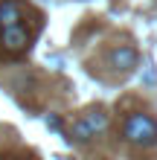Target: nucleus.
Here are the masks:
<instances>
[{
	"instance_id": "4",
	"label": "nucleus",
	"mask_w": 157,
	"mask_h": 160,
	"mask_svg": "<svg viewBox=\"0 0 157 160\" xmlns=\"http://www.w3.org/2000/svg\"><path fill=\"white\" fill-rule=\"evenodd\" d=\"M15 23H23L21 3H17V0H0V29L15 26Z\"/></svg>"
},
{
	"instance_id": "2",
	"label": "nucleus",
	"mask_w": 157,
	"mask_h": 160,
	"mask_svg": "<svg viewBox=\"0 0 157 160\" xmlns=\"http://www.w3.org/2000/svg\"><path fill=\"white\" fill-rule=\"evenodd\" d=\"M0 44H3L6 50H12V52H23L26 47H29V29H26L23 23L6 26V29H0Z\"/></svg>"
},
{
	"instance_id": "1",
	"label": "nucleus",
	"mask_w": 157,
	"mask_h": 160,
	"mask_svg": "<svg viewBox=\"0 0 157 160\" xmlns=\"http://www.w3.org/2000/svg\"><path fill=\"white\" fill-rule=\"evenodd\" d=\"M122 137L134 146H154L157 143V122L149 114H131L122 125Z\"/></svg>"
},
{
	"instance_id": "3",
	"label": "nucleus",
	"mask_w": 157,
	"mask_h": 160,
	"mask_svg": "<svg viewBox=\"0 0 157 160\" xmlns=\"http://www.w3.org/2000/svg\"><path fill=\"white\" fill-rule=\"evenodd\" d=\"M108 61H110V67L119 70V73H128V70H134L137 67V61H140V52L134 50V47H114V50L108 52Z\"/></svg>"
},
{
	"instance_id": "5",
	"label": "nucleus",
	"mask_w": 157,
	"mask_h": 160,
	"mask_svg": "<svg viewBox=\"0 0 157 160\" xmlns=\"http://www.w3.org/2000/svg\"><path fill=\"white\" fill-rule=\"evenodd\" d=\"M81 119H85L87 125H90V128L96 131V134H99V131H105V128H108V117H105V114H102V111H99V108H93V111H87V114L81 117Z\"/></svg>"
},
{
	"instance_id": "6",
	"label": "nucleus",
	"mask_w": 157,
	"mask_h": 160,
	"mask_svg": "<svg viewBox=\"0 0 157 160\" xmlns=\"http://www.w3.org/2000/svg\"><path fill=\"white\" fill-rule=\"evenodd\" d=\"M93 134H96V131L90 128V125H87L85 119H76V122H73V140H79V143H85V140H90Z\"/></svg>"
}]
</instances>
